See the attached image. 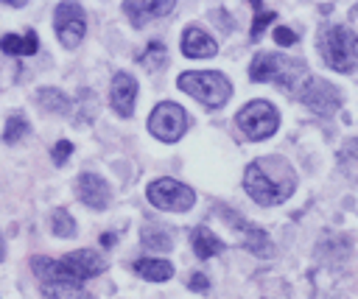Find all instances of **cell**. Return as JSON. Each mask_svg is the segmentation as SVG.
I'll return each mask as SVG.
<instances>
[{"label": "cell", "instance_id": "obj_1", "mask_svg": "<svg viewBox=\"0 0 358 299\" xmlns=\"http://www.w3.org/2000/svg\"><path fill=\"white\" fill-rule=\"evenodd\" d=\"M243 187L260 207H274L294 193L296 173L282 156H260L246 168Z\"/></svg>", "mask_w": 358, "mask_h": 299}, {"label": "cell", "instance_id": "obj_2", "mask_svg": "<svg viewBox=\"0 0 358 299\" xmlns=\"http://www.w3.org/2000/svg\"><path fill=\"white\" fill-rule=\"evenodd\" d=\"M249 75L252 81L263 84V81H274L280 84L282 89L288 92H296L302 87V81L310 75L305 61H296V59H285V56H277V53H257L252 67H249Z\"/></svg>", "mask_w": 358, "mask_h": 299}, {"label": "cell", "instance_id": "obj_3", "mask_svg": "<svg viewBox=\"0 0 358 299\" xmlns=\"http://www.w3.org/2000/svg\"><path fill=\"white\" fill-rule=\"evenodd\" d=\"M176 87L182 92H187L190 98H196L199 103L210 106V109H218L229 101L232 95V84L224 73L218 70H187L176 78Z\"/></svg>", "mask_w": 358, "mask_h": 299}, {"label": "cell", "instance_id": "obj_4", "mask_svg": "<svg viewBox=\"0 0 358 299\" xmlns=\"http://www.w3.org/2000/svg\"><path fill=\"white\" fill-rule=\"evenodd\" d=\"M322 56L336 73H352L358 67V36L347 25H327L319 36Z\"/></svg>", "mask_w": 358, "mask_h": 299}, {"label": "cell", "instance_id": "obj_5", "mask_svg": "<svg viewBox=\"0 0 358 299\" xmlns=\"http://www.w3.org/2000/svg\"><path fill=\"white\" fill-rule=\"evenodd\" d=\"M235 123L249 140H266L277 131L280 115L268 101H252L235 115Z\"/></svg>", "mask_w": 358, "mask_h": 299}, {"label": "cell", "instance_id": "obj_6", "mask_svg": "<svg viewBox=\"0 0 358 299\" xmlns=\"http://www.w3.org/2000/svg\"><path fill=\"white\" fill-rule=\"evenodd\" d=\"M145 196H148V201H151L154 207L171 210V212H185V210H190V207L196 204V193H193L187 184H182V182H176V179H168V176L154 179V182L148 184Z\"/></svg>", "mask_w": 358, "mask_h": 299}, {"label": "cell", "instance_id": "obj_7", "mask_svg": "<svg viewBox=\"0 0 358 299\" xmlns=\"http://www.w3.org/2000/svg\"><path fill=\"white\" fill-rule=\"evenodd\" d=\"M148 131L162 143H176L187 131V112L179 103L162 101L154 106V112L148 117Z\"/></svg>", "mask_w": 358, "mask_h": 299}, {"label": "cell", "instance_id": "obj_8", "mask_svg": "<svg viewBox=\"0 0 358 299\" xmlns=\"http://www.w3.org/2000/svg\"><path fill=\"white\" fill-rule=\"evenodd\" d=\"M53 28H56V36H59V42L64 48H76L84 39V31H87L84 8L76 0L59 3L56 11H53Z\"/></svg>", "mask_w": 358, "mask_h": 299}, {"label": "cell", "instance_id": "obj_9", "mask_svg": "<svg viewBox=\"0 0 358 299\" xmlns=\"http://www.w3.org/2000/svg\"><path fill=\"white\" fill-rule=\"evenodd\" d=\"M296 98H299L308 109H313L316 115H333V112L341 106L338 89H336L333 84H327L324 78H313V75H308V78L302 81V87L296 89Z\"/></svg>", "mask_w": 358, "mask_h": 299}, {"label": "cell", "instance_id": "obj_10", "mask_svg": "<svg viewBox=\"0 0 358 299\" xmlns=\"http://www.w3.org/2000/svg\"><path fill=\"white\" fill-rule=\"evenodd\" d=\"M134 98H137V81H134V75H129V73H115L112 87H109L112 109H115L120 117H131V112H134Z\"/></svg>", "mask_w": 358, "mask_h": 299}, {"label": "cell", "instance_id": "obj_11", "mask_svg": "<svg viewBox=\"0 0 358 299\" xmlns=\"http://www.w3.org/2000/svg\"><path fill=\"white\" fill-rule=\"evenodd\" d=\"M173 6H176V0H123V11L134 28L145 25L148 20L171 14Z\"/></svg>", "mask_w": 358, "mask_h": 299}, {"label": "cell", "instance_id": "obj_12", "mask_svg": "<svg viewBox=\"0 0 358 299\" xmlns=\"http://www.w3.org/2000/svg\"><path fill=\"white\" fill-rule=\"evenodd\" d=\"M76 193L92 210H106L109 204V184L98 173H81L76 182Z\"/></svg>", "mask_w": 358, "mask_h": 299}, {"label": "cell", "instance_id": "obj_13", "mask_svg": "<svg viewBox=\"0 0 358 299\" xmlns=\"http://www.w3.org/2000/svg\"><path fill=\"white\" fill-rule=\"evenodd\" d=\"M182 53L190 56V59H210V56L218 53V45H215V39L210 34H204L196 25H190L182 34Z\"/></svg>", "mask_w": 358, "mask_h": 299}, {"label": "cell", "instance_id": "obj_14", "mask_svg": "<svg viewBox=\"0 0 358 299\" xmlns=\"http://www.w3.org/2000/svg\"><path fill=\"white\" fill-rule=\"evenodd\" d=\"M190 243H193L196 257H201V260H207V257L224 251V240L215 238V232H210L207 226H196V229L190 232Z\"/></svg>", "mask_w": 358, "mask_h": 299}, {"label": "cell", "instance_id": "obj_15", "mask_svg": "<svg viewBox=\"0 0 358 299\" xmlns=\"http://www.w3.org/2000/svg\"><path fill=\"white\" fill-rule=\"evenodd\" d=\"M238 226H241V232H243V246L246 249H252L257 257H268V251H271V243H268V238H266V232L260 229V226H255V224H246V221H241V218H235V215H229Z\"/></svg>", "mask_w": 358, "mask_h": 299}, {"label": "cell", "instance_id": "obj_16", "mask_svg": "<svg viewBox=\"0 0 358 299\" xmlns=\"http://www.w3.org/2000/svg\"><path fill=\"white\" fill-rule=\"evenodd\" d=\"M36 48H39V39H36L34 31H28L22 36L20 34H6L0 39V50L11 53V56H31V53H36Z\"/></svg>", "mask_w": 358, "mask_h": 299}, {"label": "cell", "instance_id": "obj_17", "mask_svg": "<svg viewBox=\"0 0 358 299\" xmlns=\"http://www.w3.org/2000/svg\"><path fill=\"white\" fill-rule=\"evenodd\" d=\"M134 271L143 277V279H151V282H165L173 277V265L168 260H157V257H143L134 263Z\"/></svg>", "mask_w": 358, "mask_h": 299}, {"label": "cell", "instance_id": "obj_18", "mask_svg": "<svg viewBox=\"0 0 358 299\" xmlns=\"http://www.w3.org/2000/svg\"><path fill=\"white\" fill-rule=\"evenodd\" d=\"M36 101H39V106H42V109L56 112V115H67V112H70V106H73V101H70L62 89H50V87H42V89L36 92Z\"/></svg>", "mask_w": 358, "mask_h": 299}, {"label": "cell", "instance_id": "obj_19", "mask_svg": "<svg viewBox=\"0 0 358 299\" xmlns=\"http://www.w3.org/2000/svg\"><path fill=\"white\" fill-rule=\"evenodd\" d=\"M140 238H143V246L151 249V251H168V249H171V235H168L162 226L145 224L143 232H140Z\"/></svg>", "mask_w": 358, "mask_h": 299}, {"label": "cell", "instance_id": "obj_20", "mask_svg": "<svg viewBox=\"0 0 358 299\" xmlns=\"http://www.w3.org/2000/svg\"><path fill=\"white\" fill-rule=\"evenodd\" d=\"M249 3L255 6V22H252V42H257V39L263 36L266 25H268V22H274V11L263 8V3H260V0H249Z\"/></svg>", "mask_w": 358, "mask_h": 299}, {"label": "cell", "instance_id": "obj_21", "mask_svg": "<svg viewBox=\"0 0 358 299\" xmlns=\"http://www.w3.org/2000/svg\"><path fill=\"white\" fill-rule=\"evenodd\" d=\"M140 64L148 67V70L165 67V45H162V42H151V45L145 48V53L140 56Z\"/></svg>", "mask_w": 358, "mask_h": 299}, {"label": "cell", "instance_id": "obj_22", "mask_svg": "<svg viewBox=\"0 0 358 299\" xmlns=\"http://www.w3.org/2000/svg\"><path fill=\"white\" fill-rule=\"evenodd\" d=\"M22 134H28V120L22 115H11L6 120V129H3V140L6 143H17Z\"/></svg>", "mask_w": 358, "mask_h": 299}, {"label": "cell", "instance_id": "obj_23", "mask_svg": "<svg viewBox=\"0 0 358 299\" xmlns=\"http://www.w3.org/2000/svg\"><path fill=\"white\" fill-rule=\"evenodd\" d=\"M50 224H53V232H56L59 238H70V235H76V221L67 215V210H56L53 218H50Z\"/></svg>", "mask_w": 358, "mask_h": 299}, {"label": "cell", "instance_id": "obj_24", "mask_svg": "<svg viewBox=\"0 0 358 299\" xmlns=\"http://www.w3.org/2000/svg\"><path fill=\"white\" fill-rule=\"evenodd\" d=\"M274 42L282 45V48H288V45L296 42V31H291V28H285V25H277V28H274Z\"/></svg>", "mask_w": 358, "mask_h": 299}, {"label": "cell", "instance_id": "obj_25", "mask_svg": "<svg viewBox=\"0 0 358 299\" xmlns=\"http://www.w3.org/2000/svg\"><path fill=\"white\" fill-rule=\"evenodd\" d=\"M70 151H73V143L59 140V143H56V148H53V162H56V165H64V159L70 156Z\"/></svg>", "mask_w": 358, "mask_h": 299}, {"label": "cell", "instance_id": "obj_26", "mask_svg": "<svg viewBox=\"0 0 358 299\" xmlns=\"http://www.w3.org/2000/svg\"><path fill=\"white\" fill-rule=\"evenodd\" d=\"M187 285H190L193 291H207V288H210V282H207V277H204L201 271H196V274H190V279H187Z\"/></svg>", "mask_w": 358, "mask_h": 299}, {"label": "cell", "instance_id": "obj_27", "mask_svg": "<svg viewBox=\"0 0 358 299\" xmlns=\"http://www.w3.org/2000/svg\"><path fill=\"white\" fill-rule=\"evenodd\" d=\"M3 3H6V6H14V8H20V6H25L28 0H3Z\"/></svg>", "mask_w": 358, "mask_h": 299}, {"label": "cell", "instance_id": "obj_28", "mask_svg": "<svg viewBox=\"0 0 358 299\" xmlns=\"http://www.w3.org/2000/svg\"><path fill=\"white\" fill-rule=\"evenodd\" d=\"M101 240H103V246H109V243H115V235H103Z\"/></svg>", "mask_w": 358, "mask_h": 299}, {"label": "cell", "instance_id": "obj_29", "mask_svg": "<svg viewBox=\"0 0 358 299\" xmlns=\"http://www.w3.org/2000/svg\"><path fill=\"white\" fill-rule=\"evenodd\" d=\"M6 257V246H3V238H0V260Z\"/></svg>", "mask_w": 358, "mask_h": 299}]
</instances>
